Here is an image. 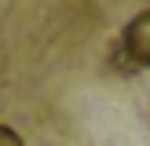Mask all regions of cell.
Segmentation results:
<instances>
[{
  "instance_id": "obj_1",
  "label": "cell",
  "mask_w": 150,
  "mask_h": 146,
  "mask_svg": "<svg viewBox=\"0 0 150 146\" xmlns=\"http://www.w3.org/2000/svg\"><path fill=\"white\" fill-rule=\"evenodd\" d=\"M125 55L132 58V66H150V11L136 15L125 29Z\"/></svg>"
},
{
  "instance_id": "obj_2",
  "label": "cell",
  "mask_w": 150,
  "mask_h": 146,
  "mask_svg": "<svg viewBox=\"0 0 150 146\" xmlns=\"http://www.w3.org/2000/svg\"><path fill=\"white\" fill-rule=\"evenodd\" d=\"M0 146H26L22 142V135L15 128H7V124H0Z\"/></svg>"
}]
</instances>
